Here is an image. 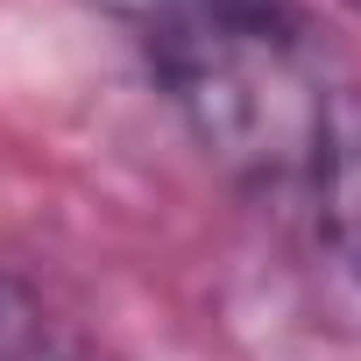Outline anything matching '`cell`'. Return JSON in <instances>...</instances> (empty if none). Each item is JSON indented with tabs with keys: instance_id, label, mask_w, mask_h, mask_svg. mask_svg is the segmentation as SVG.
<instances>
[{
	"instance_id": "2",
	"label": "cell",
	"mask_w": 361,
	"mask_h": 361,
	"mask_svg": "<svg viewBox=\"0 0 361 361\" xmlns=\"http://www.w3.org/2000/svg\"><path fill=\"white\" fill-rule=\"evenodd\" d=\"M305 185H312V199H319L326 241L361 269V85H333Z\"/></svg>"
},
{
	"instance_id": "1",
	"label": "cell",
	"mask_w": 361,
	"mask_h": 361,
	"mask_svg": "<svg viewBox=\"0 0 361 361\" xmlns=\"http://www.w3.org/2000/svg\"><path fill=\"white\" fill-rule=\"evenodd\" d=\"M149 64L227 177L262 192L312 177L333 85L290 0H149Z\"/></svg>"
},
{
	"instance_id": "3",
	"label": "cell",
	"mask_w": 361,
	"mask_h": 361,
	"mask_svg": "<svg viewBox=\"0 0 361 361\" xmlns=\"http://www.w3.org/2000/svg\"><path fill=\"white\" fill-rule=\"evenodd\" d=\"M71 354H78V340L50 312V298L29 276L0 269V361H71Z\"/></svg>"
},
{
	"instance_id": "4",
	"label": "cell",
	"mask_w": 361,
	"mask_h": 361,
	"mask_svg": "<svg viewBox=\"0 0 361 361\" xmlns=\"http://www.w3.org/2000/svg\"><path fill=\"white\" fill-rule=\"evenodd\" d=\"M347 8H354V15H361V0H347Z\"/></svg>"
}]
</instances>
